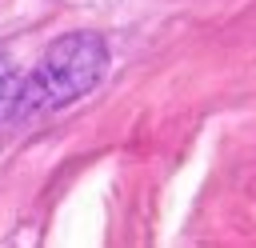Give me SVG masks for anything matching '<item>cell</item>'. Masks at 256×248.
<instances>
[{"label": "cell", "instance_id": "6da1fadb", "mask_svg": "<svg viewBox=\"0 0 256 248\" xmlns=\"http://www.w3.org/2000/svg\"><path fill=\"white\" fill-rule=\"evenodd\" d=\"M108 68V48L92 32H72L48 44L40 56L36 72L20 84L16 96V116H36V112H56L80 96H88Z\"/></svg>", "mask_w": 256, "mask_h": 248}, {"label": "cell", "instance_id": "7a4b0ae2", "mask_svg": "<svg viewBox=\"0 0 256 248\" xmlns=\"http://www.w3.org/2000/svg\"><path fill=\"white\" fill-rule=\"evenodd\" d=\"M16 96H20V76L12 68V56L0 48V116L16 108Z\"/></svg>", "mask_w": 256, "mask_h": 248}]
</instances>
